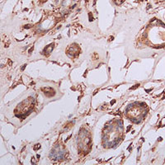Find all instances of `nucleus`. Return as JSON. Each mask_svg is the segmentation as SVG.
<instances>
[{"label":"nucleus","mask_w":165,"mask_h":165,"mask_svg":"<svg viewBox=\"0 0 165 165\" xmlns=\"http://www.w3.org/2000/svg\"><path fill=\"white\" fill-rule=\"evenodd\" d=\"M126 115H127V117H130L134 122H136L137 120H141V117H142L141 107L137 106L136 104L131 105V107H128V108H127Z\"/></svg>","instance_id":"obj_1"},{"label":"nucleus","mask_w":165,"mask_h":165,"mask_svg":"<svg viewBox=\"0 0 165 165\" xmlns=\"http://www.w3.org/2000/svg\"><path fill=\"white\" fill-rule=\"evenodd\" d=\"M51 156L53 157L55 159H62L64 156V153L62 150H60L59 148H56L53 152L51 153Z\"/></svg>","instance_id":"obj_2"}]
</instances>
